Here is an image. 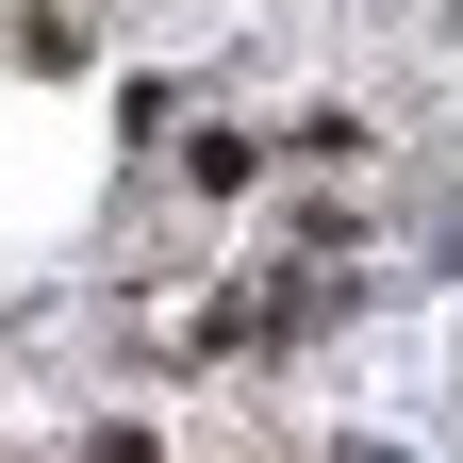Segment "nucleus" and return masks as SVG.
Segmentation results:
<instances>
[{"instance_id": "1", "label": "nucleus", "mask_w": 463, "mask_h": 463, "mask_svg": "<svg viewBox=\"0 0 463 463\" xmlns=\"http://www.w3.org/2000/svg\"><path fill=\"white\" fill-rule=\"evenodd\" d=\"M83 463H149V430H83Z\"/></svg>"}]
</instances>
